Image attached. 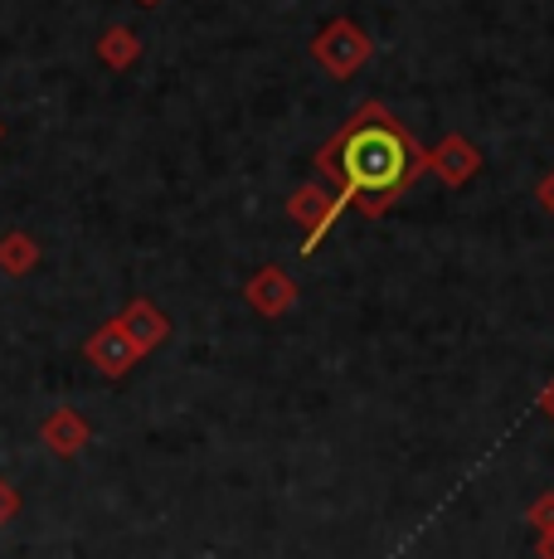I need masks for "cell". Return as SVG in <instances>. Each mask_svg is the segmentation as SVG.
<instances>
[{
	"mask_svg": "<svg viewBox=\"0 0 554 559\" xmlns=\"http://www.w3.org/2000/svg\"><path fill=\"white\" fill-rule=\"evenodd\" d=\"M316 166L336 180V190L365 214H380L399 200L429 166V152L413 142L404 122H394L380 103H365L346 127L322 146Z\"/></svg>",
	"mask_w": 554,
	"mask_h": 559,
	"instance_id": "obj_1",
	"label": "cell"
},
{
	"mask_svg": "<svg viewBox=\"0 0 554 559\" xmlns=\"http://www.w3.org/2000/svg\"><path fill=\"white\" fill-rule=\"evenodd\" d=\"M545 408H550V414H554V390H550V394H545Z\"/></svg>",
	"mask_w": 554,
	"mask_h": 559,
	"instance_id": "obj_3",
	"label": "cell"
},
{
	"mask_svg": "<svg viewBox=\"0 0 554 559\" xmlns=\"http://www.w3.org/2000/svg\"><path fill=\"white\" fill-rule=\"evenodd\" d=\"M336 39H340V45H332V39H322V45H316V53H326L336 73H350V69H360V59H365V53H370L365 35H356V29H350L346 20H336Z\"/></svg>",
	"mask_w": 554,
	"mask_h": 559,
	"instance_id": "obj_2",
	"label": "cell"
}]
</instances>
